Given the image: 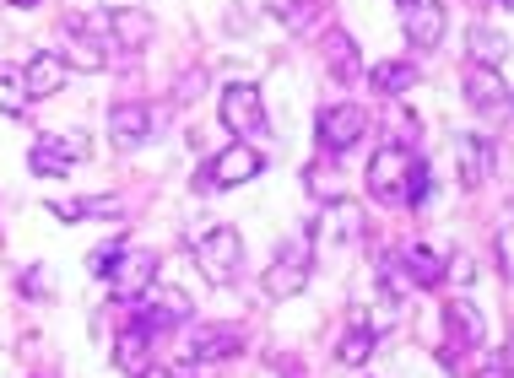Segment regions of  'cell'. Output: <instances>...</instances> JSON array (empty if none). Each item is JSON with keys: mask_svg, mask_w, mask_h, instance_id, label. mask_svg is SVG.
<instances>
[{"mask_svg": "<svg viewBox=\"0 0 514 378\" xmlns=\"http://www.w3.org/2000/svg\"><path fill=\"white\" fill-rule=\"evenodd\" d=\"M260 168H266V162H260L255 146H222V152L201 168V179H195V184H201V195H222V189L249 184Z\"/></svg>", "mask_w": 514, "mask_h": 378, "instance_id": "1", "label": "cell"}, {"mask_svg": "<svg viewBox=\"0 0 514 378\" xmlns=\"http://www.w3.org/2000/svg\"><path fill=\"white\" fill-rule=\"evenodd\" d=\"M195 260H201V270L217 281V287H228V281L239 276V265H244L239 227H212V233H201L195 238Z\"/></svg>", "mask_w": 514, "mask_h": 378, "instance_id": "2", "label": "cell"}, {"mask_svg": "<svg viewBox=\"0 0 514 378\" xmlns=\"http://www.w3.org/2000/svg\"><path fill=\"white\" fill-rule=\"evenodd\" d=\"M222 125L239 135V141L266 135V103H260L255 81H228V87H222Z\"/></svg>", "mask_w": 514, "mask_h": 378, "instance_id": "3", "label": "cell"}, {"mask_svg": "<svg viewBox=\"0 0 514 378\" xmlns=\"http://www.w3.org/2000/svg\"><path fill=\"white\" fill-rule=\"evenodd\" d=\"M412 152L406 146H379L374 157H368V195L374 200H385V206H401V195H406V173H412Z\"/></svg>", "mask_w": 514, "mask_h": 378, "instance_id": "4", "label": "cell"}, {"mask_svg": "<svg viewBox=\"0 0 514 378\" xmlns=\"http://www.w3.org/2000/svg\"><path fill=\"white\" fill-rule=\"evenodd\" d=\"M103 281H109V292L120 297V303H136V297L157 281V260H152L147 249H130V254L120 249L109 260V276H103Z\"/></svg>", "mask_w": 514, "mask_h": 378, "instance_id": "5", "label": "cell"}, {"mask_svg": "<svg viewBox=\"0 0 514 378\" xmlns=\"http://www.w3.org/2000/svg\"><path fill=\"white\" fill-rule=\"evenodd\" d=\"M363 130H368L363 103H331V108H320V146H325V152H347V146H358Z\"/></svg>", "mask_w": 514, "mask_h": 378, "instance_id": "6", "label": "cell"}, {"mask_svg": "<svg viewBox=\"0 0 514 378\" xmlns=\"http://www.w3.org/2000/svg\"><path fill=\"white\" fill-rule=\"evenodd\" d=\"M309 238H287V254H276L271 270H266V292L271 297H293L303 292V281H309Z\"/></svg>", "mask_w": 514, "mask_h": 378, "instance_id": "7", "label": "cell"}, {"mask_svg": "<svg viewBox=\"0 0 514 378\" xmlns=\"http://www.w3.org/2000/svg\"><path fill=\"white\" fill-rule=\"evenodd\" d=\"M401 27L412 38V49H439L444 33H450V11H444V0H412Z\"/></svg>", "mask_w": 514, "mask_h": 378, "instance_id": "8", "label": "cell"}, {"mask_svg": "<svg viewBox=\"0 0 514 378\" xmlns=\"http://www.w3.org/2000/svg\"><path fill=\"white\" fill-rule=\"evenodd\" d=\"M87 157V141L82 135H44V141L33 146V173H44V179H65L71 173V162Z\"/></svg>", "mask_w": 514, "mask_h": 378, "instance_id": "9", "label": "cell"}, {"mask_svg": "<svg viewBox=\"0 0 514 378\" xmlns=\"http://www.w3.org/2000/svg\"><path fill=\"white\" fill-rule=\"evenodd\" d=\"M466 98H471V108H482V114H504L509 108V81H504V71H493V65H466Z\"/></svg>", "mask_w": 514, "mask_h": 378, "instance_id": "10", "label": "cell"}, {"mask_svg": "<svg viewBox=\"0 0 514 378\" xmlns=\"http://www.w3.org/2000/svg\"><path fill=\"white\" fill-rule=\"evenodd\" d=\"M455 157H460V184L482 189L487 173H493V162H498V146L482 141V135H455Z\"/></svg>", "mask_w": 514, "mask_h": 378, "instance_id": "11", "label": "cell"}, {"mask_svg": "<svg viewBox=\"0 0 514 378\" xmlns=\"http://www.w3.org/2000/svg\"><path fill=\"white\" fill-rule=\"evenodd\" d=\"M109 135H114V146H141L152 135V108L147 103H114L109 108Z\"/></svg>", "mask_w": 514, "mask_h": 378, "instance_id": "12", "label": "cell"}, {"mask_svg": "<svg viewBox=\"0 0 514 378\" xmlns=\"http://www.w3.org/2000/svg\"><path fill=\"white\" fill-rule=\"evenodd\" d=\"M65 60L60 54H33L28 65H22V87H28V98H55V92L65 87Z\"/></svg>", "mask_w": 514, "mask_h": 378, "instance_id": "13", "label": "cell"}, {"mask_svg": "<svg viewBox=\"0 0 514 378\" xmlns=\"http://www.w3.org/2000/svg\"><path fill=\"white\" fill-rule=\"evenodd\" d=\"M466 49H471V65H504V54H509V38L498 33L493 22H471V33H466Z\"/></svg>", "mask_w": 514, "mask_h": 378, "instance_id": "14", "label": "cell"}, {"mask_svg": "<svg viewBox=\"0 0 514 378\" xmlns=\"http://www.w3.org/2000/svg\"><path fill=\"white\" fill-rule=\"evenodd\" d=\"M325 60H331V76H341V81H358L363 76V54H358V44H352L341 27L325 33Z\"/></svg>", "mask_w": 514, "mask_h": 378, "instance_id": "15", "label": "cell"}, {"mask_svg": "<svg viewBox=\"0 0 514 378\" xmlns=\"http://www.w3.org/2000/svg\"><path fill=\"white\" fill-rule=\"evenodd\" d=\"M444 330H450V346L455 351H471L482 341V314L471 303H450L444 308Z\"/></svg>", "mask_w": 514, "mask_h": 378, "instance_id": "16", "label": "cell"}, {"mask_svg": "<svg viewBox=\"0 0 514 378\" xmlns=\"http://www.w3.org/2000/svg\"><path fill=\"white\" fill-rule=\"evenodd\" d=\"M103 22H109V44H120V49H141L152 38L147 11H114V17H103Z\"/></svg>", "mask_w": 514, "mask_h": 378, "instance_id": "17", "label": "cell"}, {"mask_svg": "<svg viewBox=\"0 0 514 378\" xmlns=\"http://www.w3.org/2000/svg\"><path fill=\"white\" fill-rule=\"evenodd\" d=\"M358 227H363V211L341 200V206L325 211V222H320V243H325V249H336V243H352V238H358Z\"/></svg>", "mask_w": 514, "mask_h": 378, "instance_id": "18", "label": "cell"}, {"mask_svg": "<svg viewBox=\"0 0 514 378\" xmlns=\"http://www.w3.org/2000/svg\"><path fill=\"white\" fill-rule=\"evenodd\" d=\"M395 265L406 270V287H439V281H444V260H433L423 243H412Z\"/></svg>", "mask_w": 514, "mask_h": 378, "instance_id": "19", "label": "cell"}, {"mask_svg": "<svg viewBox=\"0 0 514 378\" xmlns=\"http://www.w3.org/2000/svg\"><path fill=\"white\" fill-rule=\"evenodd\" d=\"M114 362H120V373H130V378H136V373L152 362V341H147V335H136V330L125 324V330L114 335Z\"/></svg>", "mask_w": 514, "mask_h": 378, "instance_id": "20", "label": "cell"}, {"mask_svg": "<svg viewBox=\"0 0 514 378\" xmlns=\"http://www.w3.org/2000/svg\"><path fill=\"white\" fill-rule=\"evenodd\" d=\"M368 81H374L379 92H412V81H417V65L412 60H385V65H374V71H368Z\"/></svg>", "mask_w": 514, "mask_h": 378, "instance_id": "21", "label": "cell"}, {"mask_svg": "<svg viewBox=\"0 0 514 378\" xmlns=\"http://www.w3.org/2000/svg\"><path fill=\"white\" fill-rule=\"evenodd\" d=\"M195 362H222V357H239V335H222V330H201L190 346Z\"/></svg>", "mask_w": 514, "mask_h": 378, "instance_id": "22", "label": "cell"}, {"mask_svg": "<svg viewBox=\"0 0 514 378\" xmlns=\"http://www.w3.org/2000/svg\"><path fill=\"white\" fill-rule=\"evenodd\" d=\"M374 346H379V330H374V324H368V319H358V324H352V330H347V341H341L336 362H363V357H368V351H374Z\"/></svg>", "mask_w": 514, "mask_h": 378, "instance_id": "23", "label": "cell"}, {"mask_svg": "<svg viewBox=\"0 0 514 378\" xmlns=\"http://www.w3.org/2000/svg\"><path fill=\"white\" fill-rule=\"evenodd\" d=\"M33 98H28V87H22V71L17 65H0V114H22Z\"/></svg>", "mask_w": 514, "mask_h": 378, "instance_id": "24", "label": "cell"}, {"mask_svg": "<svg viewBox=\"0 0 514 378\" xmlns=\"http://www.w3.org/2000/svg\"><path fill=\"white\" fill-rule=\"evenodd\" d=\"M428 200V162L417 157L412 162V173H406V195H401V206H423Z\"/></svg>", "mask_w": 514, "mask_h": 378, "instance_id": "25", "label": "cell"}, {"mask_svg": "<svg viewBox=\"0 0 514 378\" xmlns=\"http://www.w3.org/2000/svg\"><path fill=\"white\" fill-rule=\"evenodd\" d=\"M314 11H320V0H293V6L282 11L287 33H309V27H314Z\"/></svg>", "mask_w": 514, "mask_h": 378, "instance_id": "26", "label": "cell"}, {"mask_svg": "<svg viewBox=\"0 0 514 378\" xmlns=\"http://www.w3.org/2000/svg\"><path fill=\"white\" fill-rule=\"evenodd\" d=\"M201 87H206V71L195 65V71H184V76H179V92H174V98H179V103H190V98H201Z\"/></svg>", "mask_w": 514, "mask_h": 378, "instance_id": "27", "label": "cell"}, {"mask_svg": "<svg viewBox=\"0 0 514 378\" xmlns=\"http://www.w3.org/2000/svg\"><path fill=\"white\" fill-rule=\"evenodd\" d=\"M17 287H22V292H28V297H49V270H44V265H33V270H28V276H22V281H17Z\"/></svg>", "mask_w": 514, "mask_h": 378, "instance_id": "28", "label": "cell"}, {"mask_svg": "<svg viewBox=\"0 0 514 378\" xmlns=\"http://www.w3.org/2000/svg\"><path fill=\"white\" fill-rule=\"evenodd\" d=\"M477 378H509V346H498V357H487Z\"/></svg>", "mask_w": 514, "mask_h": 378, "instance_id": "29", "label": "cell"}, {"mask_svg": "<svg viewBox=\"0 0 514 378\" xmlns=\"http://www.w3.org/2000/svg\"><path fill=\"white\" fill-rule=\"evenodd\" d=\"M120 211V200L114 195H98V200H82V216H114Z\"/></svg>", "mask_w": 514, "mask_h": 378, "instance_id": "30", "label": "cell"}, {"mask_svg": "<svg viewBox=\"0 0 514 378\" xmlns=\"http://www.w3.org/2000/svg\"><path fill=\"white\" fill-rule=\"evenodd\" d=\"M49 211H55L60 222H82V200H49Z\"/></svg>", "mask_w": 514, "mask_h": 378, "instance_id": "31", "label": "cell"}, {"mask_svg": "<svg viewBox=\"0 0 514 378\" xmlns=\"http://www.w3.org/2000/svg\"><path fill=\"white\" fill-rule=\"evenodd\" d=\"M514 270V254H509V227H498V276Z\"/></svg>", "mask_w": 514, "mask_h": 378, "instance_id": "32", "label": "cell"}, {"mask_svg": "<svg viewBox=\"0 0 514 378\" xmlns=\"http://www.w3.org/2000/svg\"><path fill=\"white\" fill-rule=\"evenodd\" d=\"M114 254H120V243H109V249H92V270H109V260H114Z\"/></svg>", "mask_w": 514, "mask_h": 378, "instance_id": "33", "label": "cell"}, {"mask_svg": "<svg viewBox=\"0 0 514 378\" xmlns=\"http://www.w3.org/2000/svg\"><path fill=\"white\" fill-rule=\"evenodd\" d=\"M136 378H179V373H174V368H157V362H147V368H141Z\"/></svg>", "mask_w": 514, "mask_h": 378, "instance_id": "34", "label": "cell"}, {"mask_svg": "<svg viewBox=\"0 0 514 378\" xmlns=\"http://www.w3.org/2000/svg\"><path fill=\"white\" fill-rule=\"evenodd\" d=\"M401 6H412V0H401Z\"/></svg>", "mask_w": 514, "mask_h": 378, "instance_id": "35", "label": "cell"}]
</instances>
